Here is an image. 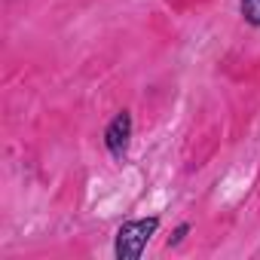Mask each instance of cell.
Masks as SVG:
<instances>
[{
  "label": "cell",
  "instance_id": "cell-1",
  "mask_svg": "<svg viewBox=\"0 0 260 260\" xmlns=\"http://www.w3.org/2000/svg\"><path fill=\"white\" fill-rule=\"evenodd\" d=\"M159 217H147V220H128L119 226L116 233V257L119 260H138L144 245L150 242V236L156 233Z\"/></svg>",
  "mask_w": 260,
  "mask_h": 260
},
{
  "label": "cell",
  "instance_id": "cell-2",
  "mask_svg": "<svg viewBox=\"0 0 260 260\" xmlns=\"http://www.w3.org/2000/svg\"><path fill=\"white\" fill-rule=\"evenodd\" d=\"M128 138H132V116H128V110H122V113L113 116V122L107 125V132H104L107 150H110L116 159H122L125 150H128Z\"/></svg>",
  "mask_w": 260,
  "mask_h": 260
},
{
  "label": "cell",
  "instance_id": "cell-3",
  "mask_svg": "<svg viewBox=\"0 0 260 260\" xmlns=\"http://www.w3.org/2000/svg\"><path fill=\"white\" fill-rule=\"evenodd\" d=\"M242 16L251 25H260V0H242Z\"/></svg>",
  "mask_w": 260,
  "mask_h": 260
}]
</instances>
